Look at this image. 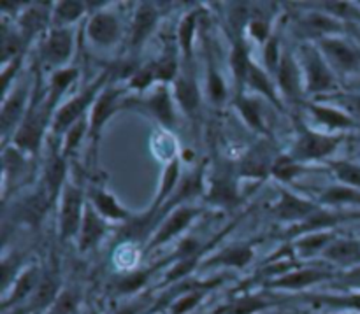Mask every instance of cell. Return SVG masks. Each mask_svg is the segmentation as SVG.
I'll use <instances>...</instances> for the list:
<instances>
[{
  "label": "cell",
  "mask_w": 360,
  "mask_h": 314,
  "mask_svg": "<svg viewBox=\"0 0 360 314\" xmlns=\"http://www.w3.org/2000/svg\"><path fill=\"white\" fill-rule=\"evenodd\" d=\"M74 34L70 27H53L41 42V60L48 67L63 69L72 55Z\"/></svg>",
  "instance_id": "cell-7"
},
{
  "label": "cell",
  "mask_w": 360,
  "mask_h": 314,
  "mask_svg": "<svg viewBox=\"0 0 360 314\" xmlns=\"http://www.w3.org/2000/svg\"><path fill=\"white\" fill-rule=\"evenodd\" d=\"M207 95H210V100L214 105H220L227 100V86H225V81L221 77V74L213 65H210V72H207Z\"/></svg>",
  "instance_id": "cell-47"
},
{
  "label": "cell",
  "mask_w": 360,
  "mask_h": 314,
  "mask_svg": "<svg viewBox=\"0 0 360 314\" xmlns=\"http://www.w3.org/2000/svg\"><path fill=\"white\" fill-rule=\"evenodd\" d=\"M157 83V77H155V70H153V63L146 67H141L134 72V76L130 77V88L137 91H143L146 88H150L151 84Z\"/></svg>",
  "instance_id": "cell-52"
},
{
  "label": "cell",
  "mask_w": 360,
  "mask_h": 314,
  "mask_svg": "<svg viewBox=\"0 0 360 314\" xmlns=\"http://www.w3.org/2000/svg\"><path fill=\"white\" fill-rule=\"evenodd\" d=\"M309 112L313 115L315 122H319L320 125H323L329 130H348L357 126L354 116H350L348 112L341 111V109L330 107V105H322V104H308Z\"/></svg>",
  "instance_id": "cell-24"
},
{
  "label": "cell",
  "mask_w": 360,
  "mask_h": 314,
  "mask_svg": "<svg viewBox=\"0 0 360 314\" xmlns=\"http://www.w3.org/2000/svg\"><path fill=\"white\" fill-rule=\"evenodd\" d=\"M274 158L271 157V148L267 143H259L239 162L238 176L241 178L266 179L271 174Z\"/></svg>",
  "instance_id": "cell-15"
},
{
  "label": "cell",
  "mask_w": 360,
  "mask_h": 314,
  "mask_svg": "<svg viewBox=\"0 0 360 314\" xmlns=\"http://www.w3.org/2000/svg\"><path fill=\"white\" fill-rule=\"evenodd\" d=\"M320 207L315 202L290 193L288 190H280V200L273 206V213L278 220L288 223H301L306 218L315 214Z\"/></svg>",
  "instance_id": "cell-12"
},
{
  "label": "cell",
  "mask_w": 360,
  "mask_h": 314,
  "mask_svg": "<svg viewBox=\"0 0 360 314\" xmlns=\"http://www.w3.org/2000/svg\"><path fill=\"white\" fill-rule=\"evenodd\" d=\"M67 164L65 157L62 153H56L51 151V155L48 157L44 165V188L48 193L49 202L56 199V195L60 193V190L67 185Z\"/></svg>",
  "instance_id": "cell-23"
},
{
  "label": "cell",
  "mask_w": 360,
  "mask_h": 314,
  "mask_svg": "<svg viewBox=\"0 0 360 314\" xmlns=\"http://www.w3.org/2000/svg\"><path fill=\"white\" fill-rule=\"evenodd\" d=\"M329 169L334 172L341 185L360 190V165L348 160L329 162Z\"/></svg>",
  "instance_id": "cell-44"
},
{
  "label": "cell",
  "mask_w": 360,
  "mask_h": 314,
  "mask_svg": "<svg viewBox=\"0 0 360 314\" xmlns=\"http://www.w3.org/2000/svg\"><path fill=\"white\" fill-rule=\"evenodd\" d=\"M234 104L236 107H238L239 115H241L243 122H245L250 129L260 133L267 132L266 125H264V118H262V111H260L259 100L241 93V95H236Z\"/></svg>",
  "instance_id": "cell-34"
},
{
  "label": "cell",
  "mask_w": 360,
  "mask_h": 314,
  "mask_svg": "<svg viewBox=\"0 0 360 314\" xmlns=\"http://www.w3.org/2000/svg\"><path fill=\"white\" fill-rule=\"evenodd\" d=\"M144 107L162 123L167 130L176 126V112L172 105V93L167 84H157L148 98L144 100Z\"/></svg>",
  "instance_id": "cell-19"
},
{
  "label": "cell",
  "mask_w": 360,
  "mask_h": 314,
  "mask_svg": "<svg viewBox=\"0 0 360 314\" xmlns=\"http://www.w3.org/2000/svg\"><path fill=\"white\" fill-rule=\"evenodd\" d=\"M273 302L266 299L264 295H248L239 301L232 302V304L220 308L214 314H253L264 308H269Z\"/></svg>",
  "instance_id": "cell-39"
},
{
  "label": "cell",
  "mask_w": 360,
  "mask_h": 314,
  "mask_svg": "<svg viewBox=\"0 0 360 314\" xmlns=\"http://www.w3.org/2000/svg\"><path fill=\"white\" fill-rule=\"evenodd\" d=\"M86 132H88V122L84 118L79 119L76 125H72L69 130H67L65 139H63V146H62L63 157H67L69 153H72V151L79 146L81 140H83L84 133Z\"/></svg>",
  "instance_id": "cell-49"
},
{
  "label": "cell",
  "mask_w": 360,
  "mask_h": 314,
  "mask_svg": "<svg viewBox=\"0 0 360 314\" xmlns=\"http://www.w3.org/2000/svg\"><path fill=\"white\" fill-rule=\"evenodd\" d=\"M311 7H316L341 21H360V6L357 2H320L311 4Z\"/></svg>",
  "instance_id": "cell-43"
},
{
  "label": "cell",
  "mask_w": 360,
  "mask_h": 314,
  "mask_svg": "<svg viewBox=\"0 0 360 314\" xmlns=\"http://www.w3.org/2000/svg\"><path fill=\"white\" fill-rule=\"evenodd\" d=\"M327 262L352 266L360 262V241L357 239H334L322 253Z\"/></svg>",
  "instance_id": "cell-26"
},
{
  "label": "cell",
  "mask_w": 360,
  "mask_h": 314,
  "mask_svg": "<svg viewBox=\"0 0 360 314\" xmlns=\"http://www.w3.org/2000/svg\"><path fill=\"white\" fill-rule=\"evenodd\" d=\"M164 266V263H157L155 267H151V269H146V270H137V273H130L127 274V276H122L118 280V283H116V290H118V294H134V292H137L139 288H143L144 284H146V281L150 280L151 274L157 273L160 267Z\"/></svg>",
  "instance_id": "cell-45"
},
{
  "label": "cell",
  "mask_w": 360,
  "mask_h": 314,
  "mask_svg": "<svg viewBox=\"0 0 360 314\" xmlns=\"http://www.w3.org/2000/svg\"><path fill=\"white\" fill-rule=\"evenodd\" d=\"M330 277V273L322 269H299L290 270V273L283 274V276L274 277L273 281L267 283V288H285V290H302L306 287L319 283V281H326Z\"/></svg>",
  "instance_id": "cell-20"
},
{
  "label": "cell",
  "mask_w": 360,
  "mask_h": 314,
  "mask_svg": "<svg viewBox=\"0 0 360 314\" xmlns=\"http://www.w3.org/2000/svg\"><path fill=\"white\" fill-rule=\"evenodd\" d=\"M299 28H301V32L306 37L319 39V41L327 37H341L347 32L345 21L338 20V18L319 9L308 11L299 20Z\"/></svg>",
  "instance_id": "cell-11"
},
{
  "label": "cell",
  "mask_w": 360,
  "mask_h": 314,
  "mask_svg": "<svg viewBox=\"0 0 360 314\" xmlns=\"http://www.w3.org/2000/svg\"><path fill=\"white\" fill-rule=\"evenodd\" d=\"M341 143H343V136L316 132V130H309L308 126L301 125L299 126L297 139L292 146L290 157L297 160L299 164L323 160V158L330 157Z\"/></svg>",
  "instance_id": "cell-3"
},
{
  "label": "cell",
  "mask_w": 360,
  "mask_h": 314,
  "mask_svg": "<svg viewBox=\"0 0 360 314\" xmlns=\"http://www.w3.org/2000/svg\"><path fill=\"white\" fill-rule=\"evenodd\" d=\"M108 221L97 213L90 200H86L83 214V223L79 228V251L86 253L94 249L108 234Z\"/></svg>",
  "instance_id": "cell-17"
},
{
  "label": "cell",
  "mask_w": 360,
  "mask_h": 314,
  "mask_svg": "<svg viewBox=\"0 0 360 314\" xmlns=\"http://www.w3.org/2000/svg\"><path fill=\"white\" fill-rule=\"evenodd\" d=\"M207 202L214 204L218 207H232L238 206L241 202V195H239L238 181L234 176L229 171H218L211 179L210 193H207Z\"/></svg>",
  "instance_id": "cell-16"
},
{
  "label": "cell",
  "mask_w": 360,
  "mask_h": 314,
  "mask_svg": "<svg viewBox=\"0 0 360 314\" xmlns=\"http://www.w3.org/2000/svg\"><path fill=\"white\" fill-rule=\"evenodd\" d=\"M51 111L53 109H49L46 102L39 107H30L23 123H20L16 133H14L13 146H16L23 153H37L41 150L42 136H44Z\"/></svg>",
  "instance_id": "cell-4"
},
{
  "label": "cell",
  "mask_w": 360,
  "mask_h": 314,
  "mask_svg": "<svg viewBox=\"0 0 360 314\" xmlns=\"http://www.w3.org/2000/svg\"><path fill=\"white\" fill-rule=\"evenodd\" d=\"M319 48L336 74L360 72V51L341 37H327L319 41Z\"/></svg>",
  "instance_id": "cell-6"
},
{
  "label": "cell",
  "mask_w": 360,
  "mask_h": 314,
  "mask_svg": "<svg viewBox=\"0 0 360 314\" xmlns=\"http://www.w3.org/2000/svg\"><path fill=\"white\" fill-rule=\"evenodd\" d=\"M301 69L304 76V88L309 95H329L338 88L336 72L322 55L319 46H302Z\"/></svg>",
  "instance_id": "cell-1"
},
{
  "label": "cell",
  "mask_w": 360,
  "mask_h": 314,
  "mask_svg": "<svg viewBox=\"0 0 360 314\" xmlns=\"http://www.w3.org/2000/svg\"><path fill=\"white\" fill-rule=\"evenodd\" d=\"M336 239L333 232H315V234L302 235V237L295 239L294 242V255L297 253L301 259H313L319 253H323V249Z\"/></svg>",
  "instance_id": "cell-31"
},
{
  "label": "cell",
  "mask_w": 360,
  "mask_h": 314,
  "mask_svg": "<svg viewBox=\"0 0 360 314\" xmlns=\"http://www.w3.org/2000/svg\"><path fill=\"white\" fill-rule=\"evenodd\" d=\"M250 35L255 39L260 44H266L273 35H271V20H266V18L253 16V20H250L248 23Z\"/></svg>",
  "instance_id": "cell-53"
},
{
  "label": "cell",
  "mask_w": 360,
  "mask_h": 314,
  "mask_svg": "<svg viewBox=\"0 0 360 314\" xmlns=\"http://www.w3.org/2000/svg\"><path fill=\"white\" fill-rule=\"evenodd\" d=\"M25 48V37L20 32H14L7 28V25L2 27V62L4 67H7V63H13L16 60H20L21 51Z\"/></svg>",
  "instance_id": "cell-40"
},
{
  "label": "cell",
  "mask_w": 360,
  "mask_h": 314,
  "mask_svg": "<svg viewBox=\"0 0 360 314\" xmlns=\"http://www.w3.org/2000/svg\"><path fill=\"white\" fill-rule=\"evenodd\" d=\"M301 172H304V165L299 164L297 160L290 157V153L280 155V157L274 158L273 167H271V176L278 179V181L288 183L292 179L297 178Z\"/></svg>",
  "instance_id": "cell-41"
},
{
  "label": "cell",
  "mask_w": 360,
  "mask_h": 314,
  "mask_svg": "<svg viewBox=\"0 0 360 314\" xmlns=\"http://www.w3.org/2000/svg\"><path fill=\"white\" fill-rule=\"evenodd\" d=\"M153 70L158 84H167L171 81L174 83V79L178 77V60H176V53H165L162 58L153 62Z\"/></svg>",
  "instance_id": "cell-46"
},
{
  "label": "cell",
  "mask_w": 360,
  "mask_h": 314,
  "mask_svg": "<svg viewBox=\"0 0 360 314\" xmlns=\"http://www.w3.org/2000/svg\"><path fill=\"white\" fill-rule=\"evenodd\" d=\"M281 53L283 51H280V41H278L276 35H273V37L266 42V48H264V62H266V69L269 70L273 76L276 74L278 65H280Z\"/></svg>",
  "instance_id": "cell-51"
},
{
  "label": "cell",
  "mask_w": 360,
  "mask_h": 314,
  "mask_svg": "<svg viewBox=\"0 0 360 314\" xmlns=\"http://www.w3.org/2000/svg\"><path fill=\"white\" fill-rule=\"evenodd\" d=\"M250 63H252V58L248 56V49H246L245 42L239 39V41H236L234 48H232V55H231L232 74H234L236 86H238V93L236 95L245 93V91H243V88H245L246 74H248Z\"/></svg>",
  "instance_id": "cell-37"
},
{
  "label": "cell",
  "mask_w": 360,
  "mask_h": 314,
  "mask_svg": "<svg viewBox=\"0 0 360 314\" xmlns=\"http://www.w3.org/2000/svg\"><path fill=\"white\" fill-rule=\"evenodd\" d=\"M88 4L77 2V0H63L53 6V27H70L76 23L86 11Z\"/></svg>",
  "instance_id": "cell-38"
},
{
  "label": "cell",
  "mask_w": 360,
  "mask_h": 314,
  "mask_svg": "<svg viewBox=\"0 0 360 314\" xmlns=\"http://www.w3.org/2000/svg\"><path fill=\"white\" fill-rule=\"evenodd\" d=\"M27 88H18L14 90L9 97H6L2 107V132L7 133L18 122H20L21 115L25 111V104H27Z\"/></svg>",
  "instance_id": "cell-32"
},
{
  "label": "cell",
  "mask_w": 360,
  "mask_h": 314,
  "mask_svg": "<svg viewBox=\"0 0 360 314\" xmlns=\"http://www.w3.org/2000/svg\"><path fill=\"white\" fill-rule=\"evenodd\" d=\"M200 213H202L200 207H190V206L176 207V209L172 211L164 221H162L160 228L155 232L153 239H151L150 244H148V251L165 244V242L172 241L176 235H179L183 230H186V228L190 227V223H192Z\"/></svg>",
  "instance_id": "cell-9"
},
{
  "label": "cell",
  "mask_w": 360,
  "mask_h": 314,
  "mask_svg": "<svg viewBox=\"0 0 360 314\" xmlns=\"http://www.w3.org/2000/svg\"><path fill=\"white\" fill-rule=\"evenodd\" d=\"M172 95L186 116L197 115L200 107V90L192 70L178 74L172 83Z\"/></svg>",
  "instance_id": "cell-18"
},
{
  "label": "cell",
  "mask_w": 360,
  "mask_h": 314,
  "mask_svg": "<svg viewBox=\"0 0 360 314\" xmlns=\"http://www.w3.org/2000/svg\"><path fill=\"white\" fill-rule=\"evenodd\" d=\"M345 281H348V283H354V284H360V266L354 267L352 270H348L347 274H343Z\"/></svg>",
  "instance_id": "cell-55"
},
{
  "label": "cell",
  "mask_w": 360,
  "mask_h": 314,
  "mask_svg": "<svg viewBox=\"0 0 360 314\" xmlns=\"http://www.w3.org/2000/svg\"><path fill=\"white\" fill-rule=\"evenodd\" d=\"M200 11H192V13L186 14L181 20L178 27V42L179 48H181L183 55L186 60L192 58V46H193V35H195L197 21H199Z\"/></svg>",
  "instance_id": "cell-42"
},
{
  "label": "cell",
  "mask_w": 360,
  "mask_h": 314,
  "mask_svg": "<svg viewBox=\"0 0 360 314\" xmlns=\"http://www.w3.org/2000/svg\"><path fill=\"white\" fill-rule=\"evenodd\" d=\"M49 4H35L23 11L20 18V34L23 35L25 41L30 39L32 35L39 34L49 23V18L53 16V11L48 9Z\"/></svg>",
  "instance_id": "cell-28"
},
{
  "label": "cell",
  "mask_w": 360,
  "mask_h": 314,
  "mask_svg": "<svg viewBox=\"0 0 360 314\" xmlns=\"http://www.w3.org/2000/svg\"><path fill=\"white\" fill-rule=\"evenodd\" d=\"M90 202L91 206L97 209V213L101 214L104 220H112V221H127L130 218V214L123 209L118 204V200L112 195H109L108 192H104L102 188H91L90 193Z\"/></svg>",
  "instance_id": "cell-29"
},
{
  "label": "cell",
  "mask_w": 360,
  "mask_h": 314,
  "mask_svg": "<svg viewBox=\"0 0 360 314\" xmlns=\"http://www.w3.org/2000/svg\"><path fill=\"white\" fill-rule=\"evenodd\" d=\"M246 88L253 91V93H260L278 109H283V104H281V98L276 91V84L273 83V79L269 77L267 70H264L262 67L257 65L252 60L248 67V74H246Z\"/></svg>",
  "instance_id": "cell-22"
},
{
  "label": "cell",
  "mask_w": 360,
  "mask_h": 314,
  "mask_svg": "<svg viewBox=\"0 0 360 314\" xmlns=\"http://www.w3.org/2000/svg\"><path fill=\"white\" fill-rule=\"evenodd\" d=\"M158 16H160V13H158L155 4L144 2L137 7L132 20V30H130V44H132L134 48L143 46L144 41L150 37L151 32L157 27Z\"/></svg>",
  "instance_id": "cell-21"
},
{
  "label": "cell",
  "mask_w": 360,
  "mask_h": 314,
  "mask_svg": "<svg viewBox=\"0 0 360 314\" xmlns=\"http://www.w3.org/2000/svg\"><path fill=\"white\" fill-rule=\"evenodd\" d=\"M79 76V70L76 67H63V69H58L51 77V84H49L48 97H46V105L49 109H53L56 105V102L62 98V95L69 90L70 84L77 79Z\"/></svg>",
  "instance_id": "cell-33"
},
{
  "label": "cell",
  "mask_w": 360,
  "mask_h": 314,
  "mask_svg": "<svg viewBox=\"0 0 360 314\" xmlns=\"http://www.w3.org/2000/svg\"><path fill=\"white\" fill-rule=\"evenodd\" d=\"M23 151L18 150L16 146L4 150V174H6L7 181H9V178H16L23 171Z\"/></svg>",
  "instance_id": "cell-48"
},
{
  "label": "cell",
  "mask_w": 360,
  "mask_h": 314,
  "mask_svg": "<svg viewBox=\"0 0 360 314\" xmlns=\"http://www.w3.org/2000/svg\"><path fill=\"white\" fill-rule=\"evenodd\" d=\"M108 79L109 72L101 74V77H97L90 86L84 88L79 95L70 98L69 102H65V104L58 109V112H56L55 118H53V132H55L56 136L67 133V130H69L70 126L76 125L79 119L84 118V112L90 107H94L95 100H97V97L101 95V91L108 86Z\"/></svg>",
  "instance_id": "cell-2"
},
{
  "label": "cell",
  "mask_w": 360,
  "mask_h": 314,
  "mask_svg": "<svg viewBox=\"0 0 360 314\" xmlns=\"http://www.w3.org/2000/svg\"><path fill=\"white\" fill-rule=\"evenodd\" d=\"M199 259H200V255L190 256V259L176 260V263L172 266V269L169 270L167 276H165L164 283L169 284V283H176V281H179V280H186V277L190 276V273H192V270L197 267Z\"/></svg>",
  "instance_id": "cell-50"
},
{
  "label": "cell",
  "mask_w": 360,
  "mask_h": 314,
  "mask_svg": "<svg viewBox=\"0 0 360 314\" xmlns=\"http://www.w3.org/2000/svg\"><path fill=\"white\" fill-rule=\"evenodd\" d=\"M39 281H41V274L35 266L28 267L23 273L18 274V277L13 283V290L9 292L6 299H4V309L11 308V306L18 304V302H23L25 299L32 297V294L37 288Z\"/></svg>",
  "instance_id": "cell-25"
},
{
  "label": "cell",
  "mask_w": 360,
  "mask_h": 314,
  "mask_svg": "<svg viewBox=\"0 0 360 314\" xmlns=\"http://www.w3.org/2000/svg\"><path fill=\"white\" fill-rule=\"evenodd\" d=\"M56 294H58V276L55 273H46L41 277V281H39L35 292L32 294L30 304H28L25 311H41V309L55 304L56 299H58Z\"/></svg>",
  "instance_id": "cell-30"
},
{
  "label": "cell",
  "mask_w": 360,
  "mask_h": 314,
  "mask_svg": "<svg viewBox=\"0 0 360 314\" xmlns=\"http://www.w3.org/2000/svg\"><path fill=\"white\" fill-rule=\"evenodd\" d=\"M120 97H122V90L112 86H105L104 90L101 91V95L97 97V100H95L90 112V119H88V137H90L94 143L97 140V137L101 136L105 122L122 107Z\"/></svg>",
  "instance_id": "cell-10"
},
{
  "label": "cell",
  "mask_w": 360,
  "mask_h": 314,
  "mask_svg": "<svg viewBox=\"0 0 360 314\" xmlns=\"http://www.w3.org/2000/svg\"><path fill=\"white\" fill-rule=\"evenodd\" d=\"M253 249L252 246L239 244V246H231V248H225L221 251H218L217 255L211 256L204 267H232V269H245L250 262L253 260Z\"/></svg>",
  "instance_id": "cell-27"
},
{
  "label": "cell",
  "mask_w": 360,
  "mask_h": 314,
  "mask_svg": "<svg viewBox=\"0 0 360 314\" xmlns=\"http://www.w3.org/2000/svg\"><path fill=\"white\" fill-rule=\"evenodd\" d=\"M86 35L95 46H112L122 35V25L118 18L108 11H98L90 18L86 27Z\"/></svg>",
  "instance_id": "cell-13"
},
{
  "label": "cell",
  "mask_w": 360,
  "mask_h": 314,
  "mask_svg": "<svg viewBox=\"0 0 360 314\" xmlns=\"http://www.w3.org/2000/svg\"><path fill=\"white\" fill-rule=\"evenodd\" d=\"M357 4H359V6H360V2H357Z\"/></svg>",
  "instance_id": "cell-56"
},
{
  "label": "cell",
  "mask_w": 360,
  "mask_h": 314,
  "mask_svg": "<svg viewBox=\"0 0 360 314\" xmlns=\"http://www.w3.org/2000/svg\"><path fill=\"white\" fill-rule=\"evenodd\" d=\"M274 77H276L278 90L285 95V98L295 102V104L302 100V93L306 91L304 76H302L301 63L294 58L288 49L281 53L280 65H278Z\"/></svg>",
  "instance_id": "cell-8"
},
{
  "label": "cell",
  "mask_w": 360,
  "mask_h": 314,
  "mask_svg": "<svg viewBox=\"0 0 360 314\" xmlns=\"http://www.w3.org/2000/svg\"><path fill=\"white\" fill-rule=\"evenodd\" d=\"M340 102L343 104V107L347 109L348 115L360 118V93H348L341 95Z\"/></svg>",
  "instance_id": "cell-54"
},
{
  "label": "cell",
  "mask_w": 360,
  "mask_h": 314,
  "mask_svg": "<svg viewBox=\"0 0 360 314\" xmlns=\"http://www.w3.org/2000/svg\"><path fill=\"white\" fill-rule=\"evenodd\" d=\"M319 202L326 204V206H345V204L360 206V190L341 185V183L333 185L320 193Z\"/></svg>",
  "instance_id": "cell-35"
},
{
  "label": "cell",
  "mask_w": 360,
  "mask_h": 314,
  "mask_svg": "<svg viewBox=\"0 0 360 314\" xmlns=\"http://www.w3.org/2000/svg\"><path fill=\"white\" fill-rule=\"evenodd\" d=\"M306 301H311L319 306H327L330 309L345 313L360 314V294H343V295H311L306 297Z\"/></svg>",
  "instance_id": "cell-36"
},
{
  "label": "cell",
  "mask_w": 360,
  "mask_h": 314,
  "mask_svg": "<svg viewBox=\"0 0 360 314\" xmlns=\"http://www.w3.org/2000/svg\"><path fill=\"white\" fill-rule=\"evenodd\" d=\"M84 206H86V200H84L79 186L74 183H67L63 186L62 204H60V237L62 241L79 235Z\"/></svg>",
  "instance_id": "cell-5"
},
{
  "label": "cell",
  "mask_w": 360,
  "mask_h": 314,
  "mask_svg": "<svg viewBox=\"0 0 360 314\" xmlns=\"http://www.w3.org/2000/svg\"><path fill=\"white\" fill-rule=\"evenodd\" d=\"M360 218V213H333V211L319 209L315 214L306 218L297 225H292L287 230V237H299V235L315 234V232H327V228L341 223V221Z\"/></svg>",
  "instance_id": "cell-14"
}]
</instances>
